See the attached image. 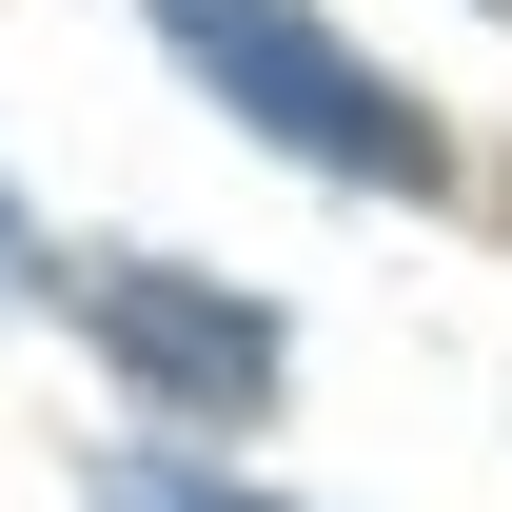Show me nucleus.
<instances>
[{"mask_svg": "<svg viewBox=\"0 0 512 512\" xmlns=\"http://www.w3.org/2000/svg\"><path fill=\"white\" fill-rule=\"evenodd\" d=\"M158 40H178L276 158H316V178H375V197H434V178H453L434 99H394V79L355 60V40H316L296 0H158Z\"/></svg>", "mask_w": 512, "mask_h": 512, "instance_id": "1", "label": "nucleus"}, {"mask_svg": "<svg viewBox=\"0 0 512 512\" xmlns=\"http://www.w3.org/2000/svg\"><path fill=\"white\" fill-rule=\"evenodd\" d=\"M60 296H79V335H99L158 414H256V394H276V316L217 296V276H178V256H79Z\"/></svg>", "mask_w": 512, "mask_h": 512, "instance_id": "2", "label": "nucleus"}, {"mask_svg": "<svg viewBox=\"0 0 512 512\" xmlns=\"http://www.w3.org/2000/svg\"><path fill=\"white\" fill-rule=\"evenodd\" d=\"M99 512H276V493H217V473H119Z\"/></svg>", "mask_w": 512, "mask_h": 512, "instance_id": "3", "label": "nucleus"}, {"mask_svg": "<svg viewBox=\"0 0 512 512\" xmlns=\"http://www.w3.org/2000/svg\"><path fill=\"white\" fill-rule=\"evenodd\" d=\"M0 296H40V237H20V197H0Z\"/></svg>", "mask_w": 512, "mask_h": 512, "instance_id": "4", "label": "nucleus"}]
</instances>
